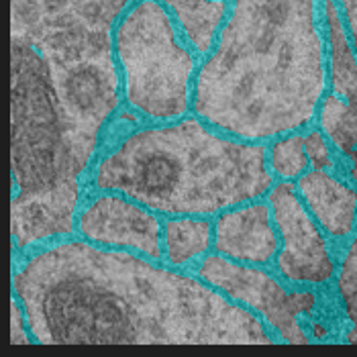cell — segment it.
Returning a JSON list of instances; mask_svg holds the SVG:
<instances>
[{"mask_svg": "<svg viewBox=\"0 0 357 357\" xmlns=\"http://www.w3.org/2000/svg\"><path fill=\"white\" fill-rule=\"evenodd\" d=\"M133 0H10L17 253L76 229L84 178L121 105L114 29Z\"/></svg>", "mask_w": 357, "mask_h": 357, "instance_id": "obj_1", "label": "cell"}, {"mask_svg": "<svg viewBox=\"0 0 357 357\" xmlns=\"http://www.w3.org/2000/svg\"><path fill=\"white\" fill-rule=\"evenodd\" d=\"M33 341L272 345L264 321L194 275L155 266L127 249L86 239L57 241L13 272Z\"/></svg>", "mask_w": 357, "mask_h": 357, "instance_id": "obj_2", "label": "cell"}, {"mask_svg": "<svg viewBox=\"0 0 357 357\" xmlns=\"http://www.w3.org/2000/svg\"><path fill=\"white\" fill-rule=\"evenodd\" d=\"M327 86L321 0H231L198 66L192 110L217 131L261 143L308 127Z\"/></svg>", "mask_w": 357, "mask_h": 357, "instance_id": "obj_3", "label": "cell"}, {"mask_svg": "<svg viewBox=\"0 0 357 357\" xmlns=\"http://www.w3.org/2000/svg\"><path fill=\"white\" fill-rule=\"evenodd\" d=\"M158 215L211 217L272 190L268 147L208 129L200 116L141 127L105 151L90 174Z\"/></svg>", "mask_w": 357, "mask_h": 357, "instance_id": "obj_4", "label": "cell"}, {"mask_svg": "<svg viewBox=\"0 0 357 357\" xmlns=\"http://www.w3.org/2000/svg\"><path fill=\"white\" fill-rule=\"evenodd\" d=\"M123 100L153 123L182 119L192 107L198 55L178 35L162 0H135L114 29Z\"/></svg>", "mask_w": 357, "mask_h": 357, "instance_id": "obj_5", "label": "cell"}, {"mask_svg": "<svg viewBox=\"0 0 357 357\" xmlns=\"http://www.w3.org/2000/svg\"><path fill=\"white\" fill-rule=\"evenodd\" d=\"M198 278L217 288L227 298L261 317V321L278 333L280 341L308 343L303 317L310 314L317 306L314 292H290L259 266L239 264L220 253L202 257Z\"/></svg>", "mask_w": 357, "mask_h": 357, "instance_id": "obj_6", "label": "cell"}, {"mask_svg": "<svg viewBox=\"0 0 357 357\" xmlns=\"http://www.w3.org/2000/svg\"><path fill=\"white\" fill-rule=\"evenodd\" d=\"M268 202L282 239L275 255L280 275L292 286H323L337 278L339 264L323 227L306 208L296 184L290 180L274 184L268 192Z\"/></svg>", "mask_w": 357, "mask_h": 357, "instance_id": "obj_7", "label": "cell"}, {"mask_svg": "<svg viewBox=\"0 0 357 357\" xmlns=\"http://www.w3.org/2000/svg\"><path fill=\"white\" fill-rule=\"evenodd\" d=\"M76 229L88 243L127 249L153 261L164 255V225L158 213L121 192H100L78 211Z\"/></svg>", "mask_w": 357, "mask_h": 357, "instance_id": "obj_8", "label": "cell"}, {"mask_svg": "<svg viewBox=\"0 0 357 357\" xmlns=\"http://www.w3.org/2000/svg\"><path fill=\"white\" fill-rule=\"evenodd\" d=\"M280 248L282 239L270 202H243L222 211L215 220V249L233 261L268 266Z\"/></svg>", "mask_w": 357, "mask_h": 357, "instance_id": "obj_9", "label": "cell"}, {"mask_svg": "<svg viewBox=\"0 0 357 357\" xmlns=\"http://www.w3.org/2000/svg\"><path fill=\"white\" fill-rule=\"evenodd\" d=\"M306 208L333 239H349L357 229V188L331 169L306 172L296 182Z\"/></svg>", "mask_w": 357, "mask_h": 357, "instance_id": "obj_10", "label": "cell"}, {"mask_svg": "<svg viewBox=\"0 0 357 357\" xmlns=\"http://www.w3.org/2000/svg\"><path fill=\"white\" fill-rule=\"evenodd\" d=\"M174 17L180 35L198 57L215 50L220 29L225 27L231 2L229 0H162Z\"/></svg>", "mask_w": 357, "mask_h": 357, "instance_id": "obj_11", "label": "cell"}, {"mask_svg": "<svg viewBox=\"0 0 357 357\" xmlns=\"http://www.w3.org/2000/svg\"><path fill=\"white\" fill-rule=\"evenodd\" d=\"M215 248V222L206 217H172L164 222V257L172 268H186Z\"/></svg>", "mask_w": 357, "mask_h": 357, "instance_id": "obj_12", "label": "cell"}, {"mask_svg": "<svg viewBox=\"0 0 357 357\" xmlns=\"http://www.w3.org/2000/svg\"><path fill=\"white\" fill-rule=\"evenodd\" d=\"M317 119L331 145L354 162L351 178L357 180V100L349 102L333 92L325 94Z\"/></svg>", "mask_w": 357, "mask_h": 357, "instance_id": "obj_13", "label": "cell"}, {"mask_svg": "<svg viewBox=\"0 0 357 357\" xmlns=\"http://www.w3.org/2000/svg\"><path fill=\"white\" fill-rule=\"evenodd\" d=\"M268 165L282 180H298L308 172V153L304 147V135L290 133L274 141L268 147Z\"/></svg>", "mask_w": 357, "mask_h": 357, "instance_id": "obj_14", "label": "cell"}, {"mask_svg": "<svg viewBox=\"0 0 357 357\" xmlns=\"http://www.w3.org/2000/svg\"><path fill=\"white\" fill-rule=\"evenodd\" d=\"M304 147H306V153H308L312 169H331V172L335 169L331 147L323 131H317V129L308 131L304 135Z\"/></svg>", "mask_w": 357, "mask_h": 357, "instance_id": "obj_15", "label": "cell"}, {"mask_svg": "<svg viewBox=\"0 0 357 357\" xmlns=\"http://www.w3.org/2000/svg\"><path fill=\"white\" fill-rule=\"evenodd\" d=\"M10 325H13V333H10L13 345H29V343H33V335L29 331L25 308H23V304L19 303L17 296H13V301H10Z\"/></svg>", "mask_w": 357, "mask_h": 357, "instance_id": "obj_16", "label": "cell"}]
</instances>
